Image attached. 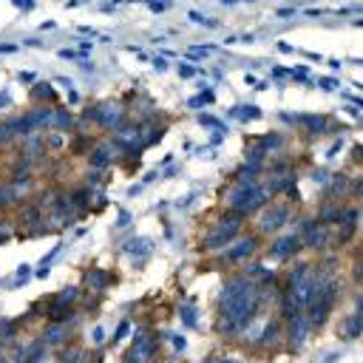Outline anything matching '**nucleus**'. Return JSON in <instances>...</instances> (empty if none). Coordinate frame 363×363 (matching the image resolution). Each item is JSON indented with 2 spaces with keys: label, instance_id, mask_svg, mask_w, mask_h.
<instances>
[{
  "label": "nucleus",
  "instance_id": "f257e3e1",
  "mask_svg": "<svg viewBox=\"0 0 363 363\" xmlns=\"http://www.w3.org/2000/svg\"><path fill=\"white\" fill-rule=\"evenodd\" d=\"M230 201H233V207H238V210H250V207H258L264 201V190L256 182H244V185H238L233 190Z\"/></svg>",
  "mask_w": 363,
  "mask_h": 363
},
{
  "label": "nucleus",
  "instance_id": "f03ea898",
  "mask_svg": "<svg viewBox=\"0 0 363 363\" xmlns=\"http://www.w3.org/2000/svg\"><path fill=\"white\" fill-rule=\"evenodd\" d=\"M284 219H287V207H278V213L270 210V213L261 219V230H267V233H270V230H278L284 224Z\"/></svg>",
  "mask_w": 363,
  "mask_h": 363
},
{
  "label": "nucleus",
  "instance_id": "7ed1b4c3",
  "mask_svg": "<svg viewBox=\"0 0 363 363\" xmlns=\"http://www.w3.org/2000/svg\"><path fill=\"white\" fill-rule=\"evenodd\" d=\"M295 247H298V238H278V241L272 244V256L275 258H287Z\"/></svg>",
  "mask_w": 363,
  "mask_h": 363
},
{
  "label": "nucleus",
  "instance_id": "20e7f679",
  "mask_svg": "<svg viewBox=\"0 0 363 363\" xmlns=\"http://www.w3.org/2000/svg\"><path fill=\"white\" fill-rule=\"evenodd\" d=\"M253 247H256V244H253V238H241V241H238V244H235V247L227 253V258H230V261H238V258L250 256V253H253Z\"/></svg>",
  "mask_w": 363,
  "mask_h": 363
},
{
  "label": "nucleus",
  "instance_id": "39448f33",
  "mask_svg": "<svg viewBox=\"0 0 363 363\" xmlns=\"http://www.w3.org/2000/svg\"><path fill=\"white\" fill-rule=\"evenodd\" d=\"M221 227H224V230H219L216 235L207 238V247H224V244L230 241V235L235 233V227H233V224H230V227H227V224H221Z\"/></svg>",
  "mask_w": 363,
  "mask_h": 363
},
{
  "label": "nucleus",
  "instance_id": "423d86ee",
  "mask_svg": "<svg viewBox=\"0 0 363 363\" xmlns=\"http://www.w3.org/2000/svg\"><path fill=\"white\" fill-rule=\"evenodd\" d=\"M258 114H261V111H258L256 105L253 108H235L233 111V116H238V119H250V116H258Z\"/></svg>",
  "mask_w": 363,
  "mask_h": 363
},
{
  "label": "nucleus",
  "instance_id": "0eeeda50",
  "mask_svg": "<svg viewBox=\"0 0 363 363\" xmlns=\"http://www.w3.org/2000/svg\"><path fill=\"white\" fill-rule=\"evenodd\" d=\"M304 335H306V320L301 318V324L295 320V327H292V341H295V343H301V338H304Z\"/></svg>",
  "mask_w": 363,
  "mask_h": 363
},
{
  "label": "nucleus",
  "instance_id": "6e6552de",
  "mask_svg": "<svg viewBox=\"0 0 363 363\" xmlns=\"http://www.w3.org/2000/svg\"><path fill=\"white\" fill-rule=\"evenodd\" d=\"M357 332H360V318H357V315H355V318H352V320H349V324H346V329H343V335H349V338H355Z\"/></svg>",
  "mask_w": 363,
  "mask_h": 363
},
{
  "label": "nucleus",
  "instance_id": "1a4fd4ad",
  "mask_svg": "<svg viewBox=\"0 0 363 363\" xmlns=\"http://www.w3.org/2000/svg\"><path fill=\"white\" fill-rule=\"evenodd\" d=\"M63 335H65V329H63V327H57V329H51V332L46 335V338H49V343H60V341H63Z\"/></svg>",
  "mask_w": 363,
  "mask_h": 363
},
{
  "label": "nucleus",
  "instance_id": "9d476101",
  "mask_svg": "<svg viewBox=\"0 0 363 363\" xmlns=\"http://www.w3.org/2000/svg\"><path fill=\"white\" fill-rule=\"evenodd\" d=\"M88 281H91L94 287H105V284H108V278L102 275V272H91V275H88Z\"/></svg>",
  "mask_w": 363,
  "mask_h": 363
},
{
  "label": "nucleus",
  "instance_id": "9b49d317",
  "mask_svg": "<svg viewBox=\"0 0 363 363\" xmlns=\"http://www.w3.org/2000/svg\"><path fill=\"white\" fill-rule=\"evenodd\" d=\"M205 102H213V94H210V91L201 94V97H196V100H193L190 105H205Z\"/></svg>",
  "mask_w": 363,
  "mask_h": 363
},
{
  "label": "nucleus",
  "instance_id": "f8f14e48",
  "mask_svg": "<svg viewBox=\"0 0 363 363\" xmlns=\"http://www.w3.org/2000/svg\"><path fill=\"white\" fill-rule=\"evenodd\" d=\"M304 122L309 128H324V119H315V116H304Z\"/></svg>",
  "mask_w": 363,
  "mask_h": 363
},
{
  "label": "nucleus",
  "instance_id": "ddd939ff",
  "mask_svg": "<svg viewBox=\"0 0 363 363\" xmlns=\"http://www.w3.org/2000/svg\"><path fill=\"white\" fill-rule=\"evenodd\" d=\"M179 74H182V77H193V65H182V68H179Z\"/></svg>",
  "mask_w": 363,
  "mask_h": 363
},
{
  "label": "nucleus",
  "instance_id": "4468645a",
  "mask_svg": "<svg viewBox=\"0 0 363 363\" xmlns=\"http://www.w3.org/2000/svg\"><path fill=\"white\" fill-rule=\"evenodd\" d=\"M37 94H40V97H51V88L49 86H40V88H37Z\"/></svg>",
  "mask_w": 363,
  "mask_h": 363
},
{
  "label": "nucleus",
  "instance_id": "2eb2a0df",
  "mask_svg": "<svg viewBox=\"0 0 363 363\" xmlns=\"http://www.w3.org/2000/svg\"><path fill=\"white\" fill-rule=\"evenodd\" d=\"M0 51H17V46L15 43H3L0 46Z\"/></svg>",
  "mask_w": 363,
  "mask_h": 363
},
{
  "label": "nucleus",
  "instance_id": "dca6fc26",
  "mask_svg": "<svg viewBox=\"0 0 363 363\" xmlns=\"http://www.w3.org/2000/svg\"><path fill=\"white\" fill-rule=\"evenodd\" d=\"M91 335H94V341H97V343H100V341H102V329H100V327L94 329V332H91Z\"/></svg>",
  "mask_w": 363,
  "mask_h": 363
},
{
  "label": "nucleus",
  "instance_id": "f3484780",
  "mask_svg": "<svg viewBox=\"0 0 363 363\" xmlns=\"http://www.w3.org/2000/svg\"><path fill=\"white\" fill-rule=\"evenodd\" d=\"M3 201H6V190H3V187H0V205H3Z\"/></svg>",
  "mask_w": 363,
  "mask_h": 363
}]
</instances>
